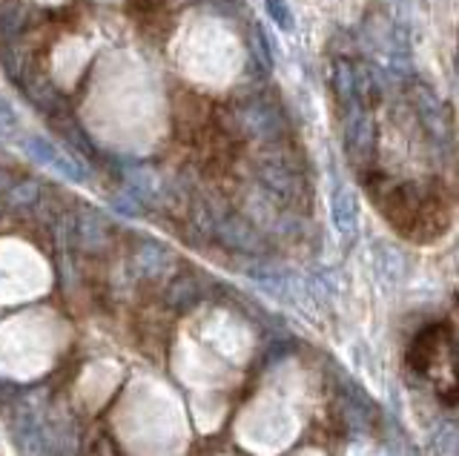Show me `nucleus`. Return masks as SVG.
Returning <instances> with one entry per match:
<instances>
[{
	"mask_svg": "<svg viewBox=\"0 0 459 456\" xmlns=\"http://www.w3.org/2000/svg\"><path fill=\"white\" fill-rule=\"evenodd\" d=\"M391 4H399V0H391Z\"/></svg>",
	"mask_w": 459,
	"mask_h": 456,
	"instance_id": "nucleus-22",
	"label": "nucleus"
},
{
	"mask_svg": "<svg viewBox=\"0 0 459 456\" xmlns=\"http://www.w3.org/2000/svg\"><path fill=\"white\" fill-rule=\"evenodd\" d=\"M21 87L35 107H40L43 112H52V116H64V98L57 95V90L43 75H38V73L23 75Z\"/></svg>",
	"mask_w": 459,
	"mask_h": 456,
	"instance_id": "nucleus-10",
	"label": "nucleus"
},
{
	"mask_svg": "<svg viewBox=\"0 0 459 456\" xmlns=\"http://www.w3.org/2000/svg\"><path fill=\"white\" fill-rule=\"evenodd\" d=\"M258 181L264 184V190L276 198V202L281 198V202L290 204L301 195V178L281 161H262L258 164Z\"/></svg>",
	"mask_w": 459,
	"mask_h": 456,
	"instance_id": "nucleus-6",
	"label": "nucleus"
},
{
	"mask_svg": "<svg viewBox=\"0 0 459 456\" xmlns=\"http://www.w3.org/2000/svg\"><path fill=\"white\" fill-rule=\"evenodd\" d=\"M167 298H169V305H176V307H193L198 298H201V290H198V284H195V279L193 276H181V279H176L169 284V293H167Z\"/></svg>",
	"mask_w": 459,
	"mask_h": 456,
	"instance_id": "nucleus-15",
	"label": "nucleus"
},
{
	"mask_svg": "<svg viewBox=\"0 0 459 456\" xmlns=\"http://www.w3.org/2000/svg\"><path fill=\"white\" fill-rule=\"evenodd\" d=\"M264 9H267V15L270 21L279 26L281 32H290L296 21H293V9L287 6V0H264Z\"/></svg>",
	"mask_w": 459,
	"mask_h": 456,
	"instance_id": "nucleus-17",
	"label": "nucleus"
},
{
	"mask_svg": "<svg viewBox=\"0 0 459 456\" xmlns=\"http://www.w3.org/2000/svg\"><path fill=\"white\" fill-rule=\"evenodd\" d=\"M112 210L121 212V216H126V219H138V216H143V210H147V207H143L133 193L124 190V193H118L112 198Z\"/></svg>",
	"mask_w": 459,
	"mask_h": 456,
	"instance_id": "nucleus-19",
	"label": "nucleus"
},
{
	"mask_svg": "<svg viewBox=\"0 0 459 456\" xmlns=\"http://www.w3.org/2000/svg\"><path fill=\"white\" fill-rule=\"evenodd\" d=\"M161 4H164V0H133V6H141V12H152Z\"/></svg>",
	"mask_w": 459,
	"mask_h": 456,
	"instance_id": "nucleus-20",
	"label": "nucleus"
},
{
	"mask_svg": "<svg viewBox=\"0 0 459 456\" xmlns=\"http://www.w3.org/2000/svg\"><path fill=\"white\" fill-rule=\"evenodd\" d=\"M408 367L437 384V393L456 405V339L451 324H430L408 348Z\"/></svg>",
	"mask_w": 459,
	"mask_h": 456,
	"instance_id": "nucleus-1",
	"label": "nucleus"
},
{
	"mask_svg": "<svg viewBox=\"0 0 459 456\" xmlns=\"http://www.w3.org/2000/svg\"><path fill=\"white\" fill-rule=\"evenodd\" d=\"M330 83H333V92L339 98V104L348 109L356 101V75H353V64L351 61H336L330 69Z\"/></svg>",
	"mask_w": 459,
	"mask_h": 456,
	"instance_id": "nucleus-12",
	"label": "nucleus"
},
{
	"mask_svg": "<svg viewBox=\"0 0 459 456\" xmlns=\"http://www.w3.org/2000/svg\"><path fill=\"white\" fill-rule=\"evenodd\" d=\"M172 264V253L158 241H143L135 250V267L141 276H161Z\"/></svg>",
	"mask_w": 459,
	"mask_h": 456,
	"instance_id": "nucleus-11",
	"label": "nucleus"
},
{
	"mask_svg": "<svg viewBox=\"0 0 459 456\" xmlns=\"http://www.w3.org/2000/svg\"><path fill=\"white\" fill-rule=\"evenodd\" d=\"M40 204V184L35 178H21V181H9V190L4 198V207L12 210H29Z\"/></svg>",
	"mask_w": 459,
	"mask_h": 456,
	"instance_id": "nucleus-13",
	"label": "nucleus"
},
{
	"mask_svg": "<svg viewBox=\"0 0 459 456\" xmlns=\"http://www.w3.org/2000/svg\"><path fill=\"white\" fill-rule=\"evenodd\" d=\"M21 147H23V152H26L35 164L52 169V173L64 176V178H69V181H78V184L86 181V167H83L72 152L57 150L49 138H43V135H38V133L23 135V138H21Z\"/></svg>",
	"mask_w": 459,
	"mask_h": 456,
	"instance_id": "nucleus-2",
	"label": "nucleus"
},
{
	"mask_svg": "<svg viewBox=\"0 0 459 456\" xmlns=\"http://www.w3.org/2000/svg\"><path fill=\"white\" fill-rule=\"evenodd\" d=\"M413 107L420 121L425 124V130L434 135V141H445V135H448V121H445V109L439 104V98L434 92H428L425 87H413Z\"/></svg>",
	"mask_w": 459,
	"mask_h": 456,
	"instance_id": "nucleus-9",
	"label": "nucleus"
},
{
	"mask_svg": "<svg viewBox=\"0 0 459 456\" xmlns=\"http://www.w3.org/2000/svg\"><path fill=\"white\" fill-rule=\"evenodd\" d=\"M344 150L356 167H365L377 150V126H373L370 109L362 104L348 107V124H344Z\"/></svg>",
	"mask_w": 459,
	"mask_h": 456,
	"instance_id": "nucleus-4",
	"label": "nucleus"
},
{
	"mask_svg": "<svg viewBox=\"0 0 459 456\" xmlns=\"http://www.w3.org/2000/svg\"><path fill=\"white\" fill-rule=\"evenodd\" d=\"M236 130L255 141H276L284 130L281 112L267 101H247L233 109Z\"/></svg>",
	"mask_w": 459,
	"mask_h": 456,
	"instance_id": "nucleus-3",
	"label": "nucleus"
},
{
	"mask_svg": "<svg viewBox=\"0 0 459 456\" xmlns=\"http://www.w3.org/2000/svg\"><path fill=\"white\" fill-rule=\"evenodd\" d=\"M126 193H133L143 207L155 204L158 198V184L150 169H126Z\"/></svg>",
	"mask_w": 459,
	"mask_h": 456,
	"instance_id": "nucleus-14",
	"label": "nucleus"
},
{
	"mask_svg": "<svg viewBox=\"0 0 459 456\" xmlns=\"http://www.w3.org/2000/svg\"><path fill=\"white\" fill-rule=\"evenodd\" d=\"M6 190H9V176L0 169V210H4V198H6Z\"/></svg>",
	"mask_w": 459,
	"mask_h": 456,
	"instance_id": "nucleus-21",
	"label": "nucleus"
},
{
	"mask_svg": "<svg viewBox=\"0 0 459 456\" xmlns=\"http://www.w3.org/2000/svg\"><path fill=\"white\" fill-rule=\"evenodd\" d=\"M330 212H333V224L336 233L342 236L344 245H356L359 238V207L356 198L348 190L339 176H333V190H330Z\"/></svg>",
	"mask_w": 459,
	"mask_h": 456,
	"instance_id": "nucleus-5",
	"label": "nucleus"
},
{
	"mask_svg": "<svg viewBox=\"0 0 459 456\" xmlns=\"http://www.w3.org/2000/svg\"><path fill=\"white\" fill-rule=\"evenodd\" d=\"M72 236H75V245L86 253L107 247V241H109L104 216H100V212H92V210H83L75 219V224H72Z\"/></svg>",
	"mask_w": 459,
	"mask_h": 456,
	"instance_id": "nucleus-8",
	"label": "nucleus"
},
{
	"mask_svg": "<svg viewBox=\"0 0 459 456\" xmlns=\"http://www.w3.org/2000/svg\"><path fill=\"white\" fill-rule=\"evenodd\" d=\"M212 230L227 247H236V250H244V253H258L264 245L262 233H258L255 227L247 219H241V216H221L219 221L212 224Z\"/></svg>",
	"mask_w": 459,
	"mask_h": 456,
	"instance_id": "nucleus-7",
	"label": "nucleus"
},
{
	"mask_svg": "<svg viewBox=\"0 0 459 456\" xmlns=\"http://www.w3.org/2000/svg\"><path fill=\"white\" fill-rule=\"evenodd\" d=\"M250 49H253V58L258 61V66H262V73H270L276 52H273V44H270V38H267V32L262 30V26H255L253 40H250Z\"/></svg>",
	"mask_w": 459,
	"mask_h": 456,
	"instance_id": "nucleus-16",
	"label": "nucleus"
},
{
	"mask_svg": "<svg viewBox=\"0 0 459 456\" xmlns=\"http://www.w3.org/2000/svg\"><path fill=\"white\" fill-rule=\"evenodd\" d=\"M0 135H4V138L21 135V118H18V112H14V107L6 101L4 95H0Z\"/></svg>",
	"mask_w": 459,
	"mask_h": 456,
	"instance_id": "nucleus-18",
	"label": "nucleus"
}]
</instances>
